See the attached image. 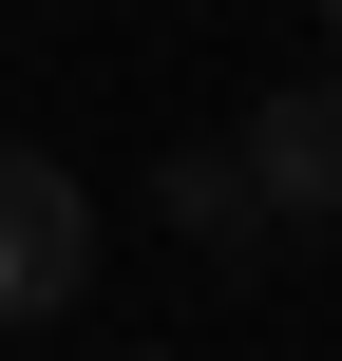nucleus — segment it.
Returning a JSON list of instances; mask_svg holds the SVG:
<instances>
[{"label":"nucleus","mask_w":342,"mask_h":361,"mask_svg":"<svg viewBox=\"0 0 342 361\" xmlns=\"http://www.w3.org/2000/svg\"><path fill=\"white\" fill-rule=\"evenodd\" d=\"M76 286H95V190L0 133V324H38V305H76Z\"/></svg>","instance_id":"nucleus-1"},{"label":"nucleus","mask_w":342,"mask_h":361,"mask_svg":"<svg viewBox=\"0 0 342 361\" xmlns=\"http://www.w3.org/2000/svg\"><path fill=\"white\" fill-rule=\"evenodd\" d=\"M248 190H267V228H342V76H305V95H248Z\"/></svg>","instance_id":"nucleus-2"},{"label":"nucleus","mask_w":342,"mask_h":361,"mask_svg":"<svg viewBox=\"0 0 342 361\" xmlns=\"http://www.w3.org/2000/svg\"><path fill=\"white\" fill-rule=\"evenodd\" d=\"M152 209H171V247H190V267H267V247H286L228 133H171V152H152Z\"/></svg>","instance_id":"nucleus-3"},{"label":"nucleus","mask_w":342,"mask_h":361,"mask_svg":"<svg viewBox=\"0 0 342 361\" xmlns=\"http://www.w3.org/2000/svg\"><path fill=\"white\" fill-rule=\"evenodd\" d=\"M324 38H342V0H324Z\"/></svg>","instance_id":"nucleus-4"},{"label":"nucleus","mask_w":342,"mask_h":361,"mask_svg":"<svg viewBox=\"0 0 342 361\" xmlns=\"http://www.w3.org/2000/svg\"><path fill=\"white\" fill-rule=\"evenodd\" d=\"M133 361H171V343H133Z\"/></svg>","instance_id":"nucleus-5"}]
</instances>
